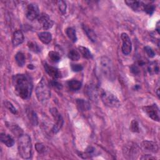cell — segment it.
Segmentation results:
<instances>
[{"instance_id": "1", "label": "cell", "mask_w": 160, "mask_h": 160, "mask_svg": "<svg viewBox=\"0 0 160 160\" xmlns=\"http://www.w3.org/2000/svg\"><path fill=\"white\" fill-rule=\"evenodd\" d=\"M12 84L15 93L21 98L27 99L30 98L32 91L31 78L23 74H18L12 78Z\"/></svg>"}, {"instance_id": "2", "label": "cell", "mask_w": 160, "mask_h": 160, "mask_svg": "<svg viewBox=\"0 0 160 160\" xmlns=\"http://www.w3.org/2000/svg\"><path fill=\"white\" fill-rule=\"evenodd\" d=\"M18 152L23 159H29L31 156L32 145L31 138L28 134H21L18 139Z\"/></svg>"}, {"instance_id": "3", "label": "cell", "mask_w": 160, "mask_h": 160, "mask_svg": "<svg viewBox=\"0 0 160 160\" xmlns=\"http://www.w3.org/2000/svg\"><path fill=\"white\" fill-rule=\"evenodd\" d=\"M36 97L39 102H46L51 96V91L46 79L42 78L36 88Z\"/></svg>"}, {"instance_id": "4", "label": "cell", "mask_w": 160, "mask_h": 160, "mask_svg": "<svg viewBox=\"0 0 160 160\" xmlns=\"http://www.w3.org/2000/svg\"><path fill=\"white\" fill-rule=\"evenodd\" d=\"M99 67L104 76L109 81H114L115 74L112 61L106 56H102L99 60Z\"/></svg>"}, {"instance_id": "5", "label": "cell", "mask_w": 160, "mask_h": 160, "mask_svg": "<svg viewBox=\"0 0 160 160\" xmlns=\"http://www.w3.org/2000/svg\"><path fill=\"white\" fill-rule=\"evenodd\" d=\"M100 96L102 102L106 106L109 108H118L121 105L119 99L114 94L108 91H101Z\"/></svg>"}, {"instance_id": "6", "label": "cell", "mask_w": 160, "mask_h": 160, "mask_svg": "<svg viewBox=\"0 0 160 160\" xmlns=\"http://www.w3.org/2000/svg\"><path fill=\"white\" fill-rule=\"evenodd\" d=\"M50 112L54 120V124L52 127V132L54 133L58 132L62 127L64 120L62 116L59 114L56 108H52L50 109Z\"/></svg>"}, {"instance_id": "7", "label": "cell", "mask_w": 160, "mask_h": 160, "mask_svg": "<svg viewBox=\"0 0 160 160\" xmlns=\"http://www.w3.org/2000/svg\"><path fill=\"white\" fill-rule=\"evenodd\" d=\"M142 110L147 116L152 120L158 122L159 121V111L156 104L144 106L142 108Z\"/></svg>"}, {"instance_id": "8", "label": "cell", "mask_w": 160, "mask_h": 160, "mask_svg": "<svg viewBox=\"0 0 160 160\" xmlns=\"http://www.w3.org/2000/svg\"><path fill=\"white\" fill-rule=\"evenodd\" d=\"M27 18L30 21L37 19L39 16V9L38 6L35 3H30L28 5L26 13Z\"/></svg>"}, {"instance_id": "9", "label": "cell", "mask_w": 160, "mask_h": 160, "mask_svg": "<svg viewBox=\"0 0 160 160\" xmlns=\"http://www.w3.org/2000/svg\"><path fill=\"white\" fill-rule=\"evenodd\" d=\"M122 41V52L125 55H128L130 54L132 50V43L131 39L128 34L123 32L121 34V36Z\"/></svg>"}, {"instance_id": "10", "label": "cell", "mask_w": 160, "mask_h": 160, "mask_svg": "<svg viewBox=\"0 0 160 160\" xmlns=\"http://www.w3.org/2000/svg\"><path fill=\"white\" fill-rule=\"evenodd\" d=\"M38 19L40 25L45 30H48L51 28L54 24L53 21L51 19L49 16L45 13H42L39 14Z\"/></svg>"}, {"instance_id": "11", "label": "cell", "mask_w": 160, "mask_h": 160, "mask_svg": "<svg viewBox=\"0 0 160 160\" xmlns=\"http://www.w3.org/2000/svg\"><path fill=\"white\" fill-rule=\"evenodd\" d=\"M124 154L131 158L132 156H134L138 152V148L136 144L132 143H129L124 146V149H123ZM124 155V156H125Z\"/></svg>"}, {"instance_id": "12", "label": "cell", "mask_w": 160, "mask_h": 160, "mask_svg": "<svg viewBox=\"0 0 160 160\" xmlns=\"http://www.w3.org/2000/svg\"><path fill=\"white\" fill-rule=\"evenodd\" d=\"M141 148L144 151L152 152H157L158 151V144L152 141H144L141 143Z\"/></svg>"}, {"instance_id": "13", "label": "cell", "mask_w": 160, "mask_h": 160, "mask_svg": "<svg viewBox=\"0 0 160 160\" xmlns=\"http://www.w3.org/2000/svg\"><path fill=\"white\" fill-rule=\"evenodd\" d=\"M44 68L46 72L52 78L54 79H57V78H59L61 76V72L56 68L53 67L51 65H49L48 63H45L44 64Z\"/></svg>"}, {"instance_id": "14", "label": "cell", "mask_w": 160, "mask_h": 160, "mask_svg": "<svg viewBox=\"0 0 160 160\" xmlns=\"http://www.w3.org/2000/svg\"><path fill=\"white\" fill-rule=\"evenodd\" d=\"M124 2L134 11H143L144 3L140 1H125Z\"/></svg>"}, {"instance_id": "15", "label": "cell", "mask_w": 160, "mask_h": 160, "mask_svg": "<svg viewBox=\"0 0 160 160\" xmlns=\"http://www.w3.org/2000/svg\"><path fill=\"white\" fill-rule=\"evenodd\" d=\"M24 41V35L21 31L17 30L13 33L12 42L14 46H18Z\"/></svg>"}, {"instance_id": "16", "label": "cell", "mask_w": 160, "mask_h": 160, "mask_svg": "<svg viewBox=\"0 0 160 160\" xmlns=\"http://www.w3.org/2000/svg\"><path fill=\"white\" fill-rule=\"evenodd\" d=\"M86 92L89 96V98H91L92 101H95L97 99L98 92L96 86H94L93 84H89L87 86Z\"/></svg>"}, {"instance_id": "17", "label": "cell", "mask_w": 160, "mask_h": 160, "mask_svg": "<svg viewBox=\"0 0 160 160\" xmlns=\"http://www.w3.org/2000/svg\"><path fill=\"white\" fill-rule=\"evenodd\" d=\"M0 139L1 142L8 147H12L14 144V139L9 134L1 133L0 135Z\"/></svg>"}, {"instance_id": "18", "label": "cell", "mask_w": 160, "mask_h": 160, "mask_svg": "<svg viewBox=\"0 0 160 160\" xmlns=\"http://www.w3.org/2000/svg\"><path fill=\"white\" fill-rule=\"evenodd\" d=\"M38 38L44 44H49L52 40V34L47 31L41 32L38 34Z\"/></svg>"}, {"instance_id": "19", "label": "cell", "mask_w": 160, "mask_h": 160, "mask_svg": "<svg viewBox=\"0 0 160 160\" xmlns=\"http://www.w3.org/2000/svg\"><path fill=\"white\" fill-rule=\"evenodd\" d=\"M76 104H77V107L79 111H85L90 109V105L89 102L85 101L84 99H77Z\"/></svg>"}, {"instance_id": "20", "label": "cell", "mask_w": 160, "mask_h": 160, "mask_svg": "<svg viewBox=\"0 0 160 160\" xmlns=\"http://www.w3.org/2000/svg\"><path fill=\"white\" fill-rule=\"evenodd\" d=\"M82 29L86 34L87 35V36L88 37V38L91 41L95 42L96 41V35L92 29H91L89 27L85 24L82 25Z\"/></svg>"}, {"instance_id": "21", "label": "cell", "mask_w": 160, "mask_h": 160, "mask_svg": "<svg viewBox=\"0 0 160 160\" xmlns=\"http://www.w3.org/2000/svg\"><path fill=\"white\" fill-rule=\"evenodd\" d=\"M82 84L80 81L77 80H71L68 82V88L72 91H78L81 88Z\"/></svg>"}, {"instance_id": "22", "label": "cell", "mask_w": 160, "mask_h": 160, "mask_svg": "<svg viewBox=\"0 0 160 160\" xmlns=\"http://www.w3.org/2000/svg\"><path fill=\"white\" fill-rule=\"evenodd\" d=\"M27 114L31 123L33 126H37L38 124V119L36 112L32 110H28L27 111Z\"/></svg>"}, {"instance_id": "23", "label": "cell", "mask_w": 160, "mask_h": 160, "mask_svg": "<svg viewBox=\"0 0 160 160\" xmlns=\"http://www.w3.org/2000/svg\"><path fill=\"white\" fill-rule=\"evenodd\" d=\"M66 33L69 39L72 41L73 42H76L77 41V36H76V31L74 29L72 28H68L66 29Z\"/></svg>"}, {"instance_id": "24", "label": "cell", "mask_w": 160, "mask_h": 160, "mask_svg": "<svg viewBox=\"0 0 160 160\" xmlns=\"http://www.w3.org/2000/svg\"><path fill=\"white\" fill-rule=\"evenodd\" d=\"M15 60L19 66H21V67L23 66L26 62L25 56L24 53H22V52H18V53H16L15 56Z\"/></svg>"}, {"instance_id": "25", "label": "cell", "mask_w": 160, "mask_h": 160, "mask_svg": "<svg viewBox=\"0 0 160 160\" xmlns=\"http://www.w3.org/2000/svg\"><path fill=\"white\" fill-rule=\"evenodd\" d=\"M78 49H79L80 53L81 54V55L84 58H85L86 59H91L92 58V55L91 51L87 48L84 47V46H79Z\"/></svg>"}, {"instance_id": "26", "label": "cell", "mask_w": 160, "mask_h": 160, "mask_svg": "<svg viewBox=\"0 0 160 160\" xmlns=\"http://www.w3.org/2000/svg\"><path fill=\"white\" fill-rule=\"evenodd\" d=\"M159 64L156 61L151 62L148 66V71L149 73H151V74H158L159 72Z\"/></svg>"}, {"instance_id": "27", "label": "cell", "mask_w": 160, "mask_h": 160, "mask_svg": "<svg viewBox=\"0 0 160 160\" xmlns=\"http://www.w3.org/2000/svg\"><path fill=\"white\" fill-rule=\"evenodd\" d=\"M48 58L52 62H58L60 61L61 57L59 54L56 51H50L48 53Z\"/></svg>"}, {"instance_id": "28", "label": "cell", "mask_w": 160, "mask_h": 160, "mask_svg": "<svg viewBox=\"0 0 160 160\" xmlns=\"http://www.w3.org/2000/svg\"><path fill=\"white\" fill-rule=\"evenodd\" d=\"M68 58L72 61H78L80 58V54L75 49H71L68 52Z\"/></svg>"}, {"instance_id": "29", "label": "cell", "mask_w": 160, "mask_h": 160, "mask_svg": "<svg viewBox=\"0 0 160 160\" xmlns=\"http://www.w3.org/2000/svg\"><path fill=\"white\" fill-rule=\"evenodd\" d=\"M155 10V6L152 4H145L143 7V11L146 12L147 14L151 15Z\"/></svg>"}, {"instance_id": "30", "label": "cell", "mask_w": 160, "mask_h": 160, "mask_svg": "<svg viewBox=\"0 0 160 160\" xmlns=\"http://www.w3.org/2000/svg\"><path fill=\"white\" fill-rule=\"evenodd\" d=\"M58 8H59V9L60 12L62 14H64L66 13V8H67L66 2L64 1L60 0V1H58Z\"/></svg>"}, {"instance_id": "31", "label": "cell", "mask_w": 160, "mask_h": 160, "mask_svg": "<svg viewBox=\"0 0 160 160\" xmlns=\"http://www.w3.org/2000/svg\"><path fill=\"white\" fill-rule=\"evenodd\" d=\"M28 47L29 49L34 52H38L41 51L39 46L33 42H28Z\"/></svg>"}, {"instance_id": "32", "label": "cell", "mask_w": 160, "mask_h": 160, "mask_svg": "<svg viewBox=\"0 0 160 160\" xmlns=\"http://www.w3.org/2000/svg\"><path fill=\"white\" fill-rule=\"evenodd\" d=\"M4 104H5V106H6L12 113H13V114H14L17 113V110H16V109L15 108V107L14 106V105H13L11 102H9V101H5V102H4Z\"/></svg>"}, {"instance_id": "33", "label": "cell", "mask_w": 160, "mask_h": 160, "mask_svg": "<svg viewBox=\"0 0 160 160\" xmlns=\"http://www.w3.org/2000/svg\"><path fill=\"white\" fill-rule=\"evenodd\" d=\"M130 129L131 131L132 132H139V124L138 122L136 120H133L131 121V127Z\"/></svg>"}, {"instance_id": "34", "label": "cell", "mask_w": 160, "mask_h": 160, "mask_svg": "<svg viewBox=\"0 0 160 160\" xmlns=\"http://www.w3.org/2000/svg\"><path fill=\"white\" fill-rule=\"evenodd\" d=\"M35 148L36 151L39 153V154H42L45 152L46 148L44 145L42 143H36L35 145Z\"/></svg>"}, {"instance_id": "35", "label": "cell", "mask_w": 160, "mask_h": 160, "mask_svg": "<svg viewBox=\"0 0 160 160\" xmlns=\"http://www.w3.org/2000/svg\"><path fill=\"white\" fill-rule=\"evenodd\" d=\"M144 51H146L148 56L150 58H153L156 55V53L154 51V50L149 46H145L144 47Z\"/></svg>"}, {"instance_id": "36", "label": "cell", "mask_w": 160, "mask_h": 160, "mask_svg": "<svg viewBox=\"0 0 160 160\" xmlns=\"http://www.w3.org/2000/svg\"><path fill=\"white\" fill-rule=\"evenodd\" d=\"M71 68L72 70L74 72L81 71L83 68L82 65H81L79 64H72L71 66Z\"/></svg>"}, {"instance_id": "37", "label": "cell", "mask_w": 160, "mask_h": 160, "mask_svg": "<svg viewBox=\"0 0 160 160\" xmlns=\"http://www.w3.org/2000/svg\"><path fill=\"white\" fill-rule=\"evenodd\" d=\"M131 71L134 73V74H137L138 72H139V69L136 66H132L131 67Z\"/></svg>"}, {"instance_id": "38", "label": "cell", "mask_w": 160, "mask_h": 160, "mask_svg": "<svg viewBox=\"0 0 160 160\" xmlns=\"http://www.w3.org/2000/svg\"><path fill=\"white\" fill-rule=\"evenodd\" d=\"M52 85L54 86H55V87H56V88H61V84H59L58 82H53V83H52Z\"/></svg>"}, {"instance_id": "39", "label": "cell", "mask_w": 160, "mask_h": 160, "mask_svg": "<svg viewBox=\"0 0 160 160\" xmlns=\"http://www.w3.org/2000/svg\"><path fill=\"white\" fill-rule=\"evenodd\" d=\"M156 30L157 31L158 33L159 34V21H158V22H157L156 27Z\"/></svg>"}, {"instance_id": "40", "label": "cell", "mask_w": 160, "mask_h": 160, "mask_svg": "<svg viewBox=\"0 0 160 160\" xmlns=\"http://www.w3.org/2000/svg\"><path fill=\"white\" fill-rule=\"evenodd\" d=\"M159 89H157V94H158V96H159Z\"/></svg>"}]
</instances>
